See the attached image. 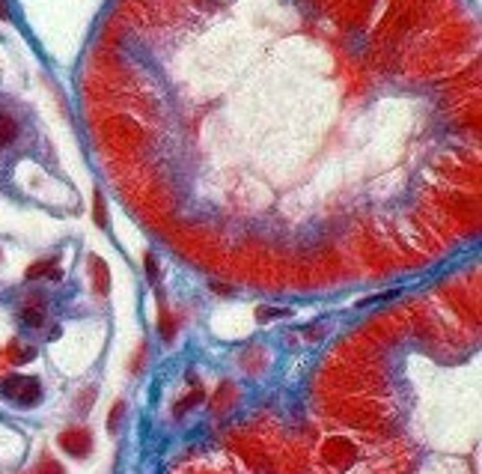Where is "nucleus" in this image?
Instances as JSON below:
<instances>
[{"label": "nucleus", "instance_id": "14", "mask_svg": "<svg viewBox=\"0 0 482 474\" xmlns=\"http://www.w3.org/2000/svg\"><path fill=\"white\" fill-rule=\"evenodd\" d=\"M119 415H122V403H116V409L110 412V417H107V427H110V433L116 429V421H119Z\"/></svg>", "mask_w": 482, "mask_h": 474}, {"label": "nucleus", "instance_id": "16", "mask_svg": "<svg viewBox=\"0 0 482 474\" xmlns=\"http://www.w3.org/2000/svg\"><path fill=\"white\" fill-rule=\"evenodd\" d=\"M0 18H9V9H6L3 0H0Z\"/></svg>", "mask_w": 482, "mask_h": 474}, {"label": "nucleus", "instance_id": "5", "mask_svg": "<svg viewBox=\"0 0 482 474\" xmlns=\"http://www.w3.org/2000/svg\"><path fill=\"white\" fill-rule=\"evenodd\" d=\"M89 262V272H93V286H96V292L98 295H105L107 290H110V272H107V262L102 260V257H89L86 260Z\"/></svg>", "mask_w": 482, "mask_h": 474}, {"label": "nucleus", "instance_id": "3", "mask_svg": "<svg viewBox=\"0 0 482 474\" xmlns=\"http://www.w3.org/2000/svg\"><path fill=\"white\" fill-rule=\"evenodd\" d=\"M0 397L21 406V409H27V406H33L42 397L39 379H33V376H3L0 379Z\"/></svg>", "mask_w": 482, "mask_h": 474}, {"label": "nucleus", "instance_id": "10", "mask_svg": "<svg viewBox=\"0 0 482 474\" xmlns=\"http://www.w3.org/2000/svg\"><path fill=\"white\" fill-rule=\"evenodd\" d=\"M30 474H66V471H63V466H60L57 459H51V457H42V462H39V466L33 468Z\"/></svg>", "mask_w": 482, "mask_h": 474}, {"label": "nucleus", "instance_id": "9", "mask_svg": "<svg viewBox=\"0 0 482 474\" xmlns=\"http://www.w3.org/2000/svg\"><path fill=\"white\" fill-rule=\"evenodd\" d=\"M33 355H36V349H33V346H21V343H13V346H9V361H13V364H24V361H30Z\"/></svg>", "mask_w": 482, "mask_h": 474}, {"label": "nucleus", "instance_id": "2", "mask_svg": "<svg viewBox=\"0 0 482 474\" xmlns=\"http://www.w3.org/2000/svg\"><path fill=\"white\" fill-rule=\"evenodd\" d=\"M170 474H248L239 459H232L229 454L220 450H203V454H190L185 457Z\"/></svg>", "mask_w": 482, "mask_h": 474}, {"label": "nucleus", "instance_id": "15", "mask_svg": "<svg viewBox=\"0 0 482 474\" xmlns=\"http://www.w3.org/2000/svg\"><path fill=\"white\" fill-rule=\"evenodd\" d=\"M146 272H149V278L155 281V272H158V269H155V257H152V253H146Z\"/></svg>", "mask_w": 482, "mask_h": 474}, {"label": "nucleus", "instance_id": "1", "mask_svg": "<svg viewBox=\"0 0 482 474\" xmlns=\"http://www.w3.org/2000/svg\"><path fill=\"white\" fill-rule=\"evenodd\" d=\"M312 462L319 474H399L393 450L361 429H336L322 436Z\"/></svg>", "mask_w": 482, "mask_h": 474}, {"label": "nucleus", "instance_id": "7", "mask_svg": "<svg viewBox=\"0 0 482 474\" xmlns=\"http://www.w3.org/2000/svg\"><path fill=\"white\" fill-rule=\"evenodd\" d=\"M39 278L60 281L63 272H60V266H57V260H39V262H33V266L27 269V281H39Z\"/></svg>", "mask_w": 482, "mask_h": 474}, {"label": "nucleus", "instance_id": "13", "mask_svg": "<svg viewBox=\"0 0 482 474\" xmlns=\"http://www.w3.org/2000/svg\"><path fill=\"white\" fill-rule=\"evenodd\" d=\"M93 200H96V224L98 227H105V221H107V215H105V200H102V194H93Z\"/></svg>", "mask_w": 482, "mask_h": 474}, {"label": "nucleus", "instance_id": "6", "mask_svg": "<svg viewBox=\"0 0 482 474\" xmlns=\"http://www.w3.org/2000/svg\"><path fill=\"white\" fill-rule=\"evenodd\" d=\"M18 316H21V323H24L27 328H39L45 323V302L42 299H27Z\"/></svg>", "mask_w": 482, "mask_h": 474}, {"label": "nucleus", "instance_id": "4", "mask_svg": "<svg viewBox=\"0 0 482 474\" xmlns=\"http://www.w3.org/2000/svg\"><path fill=\"white\" fill-rule=\"evenodd\" d=\"M57 442H60V447L66 450V454H72L77 459L89 457V450H93V436H89V429H84V427L66 429V433H60Z\"/></svg>", "mask_w": 482, "mask_h": 474}, {"label": "nucleus", "instance_id": "11", "mask_svg": "<svg viewBox=\"0 0 482 474\" xmlns=\"http://www.w3.org/2000/svg\"><path fill=\"white\" fill-rule=\"evenodd\" d=\"M158 328H161V334H164L167 340H173V334H176V323H173L170 311H164V307H161V313H158Z\"/></svg>", "mask_w": 482, "mask_h": 474}, {"label": "nucleus", "instance_id": "12", "mask_svg": "<svg viewBox=\"0 0 482 474\" xmlns=\"http://www.w3.org/2000/svg\"><path fill=\"white\" fill-rule=\"evenodd\" d=\"M289 311H277V307H259V311H256V319H259V323H268V319H277V316H286Z\"/></svg>", "mask_w": 482, "mask_h": 474}, {"label": "nucleus", "instance_id": "8", "mask_svg": "<svg viewBox=\"0 0 482 474\" xmlns=\"http://www.w3.org/2000/svg\"><path fill=\"white\" fill-rule=\"evenodd\" d=\"M15 135H18L15 119L9 114H0V147H9V143L15 140Z\"/></svg>", "mask_w": 482, "mask_h": 474}]
</instances>
